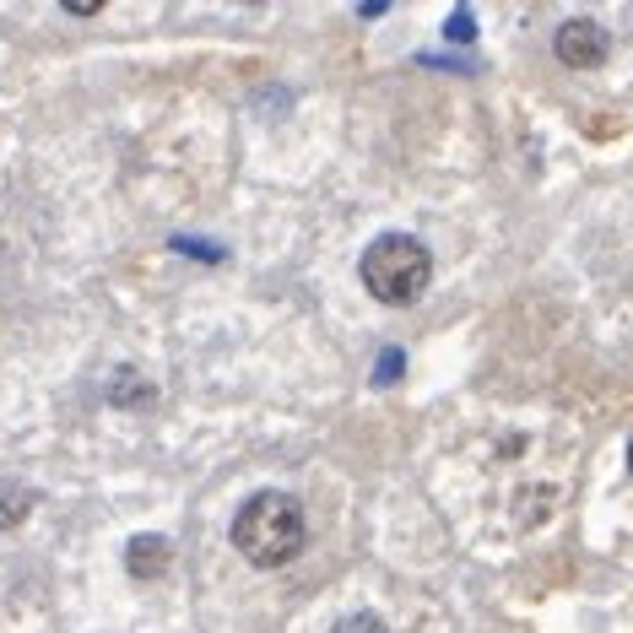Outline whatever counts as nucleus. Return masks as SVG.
Here are the masks:
<instances>
[{"label": "nucleus", "instance_id": "1", "mask_svg": "<svg viewBox=\"0 0 633 633\" xmlns=\"http://www.w3.org/2000/svg\"><path fill=\"white\" fill-rule=\"evenodd\" d=\"M304 541H309L304 503H299L293 492H277V487L255 492V498L239 509V520H233V547H239L255 569H282V563H293V558L304 552Z\"/></svg>", "mask_w": 633, "mask_h": 633}, {"label": "nucleus", "instance_id": "2", "mask_svg": "<svg viewBox=\"0 0 633 633\" xmlns=\"http://www.w3.org/2000/svg\"><path fill=\"white\" fill-rule=\"evenodd\" d=\"M434 277V255L412 239V233H385L363 249V288L379 299V304H412L423 299Z\"/></svg>", "mask_w": 633, "mask_h": 633}, {"label": "nucleus", "instance_id": "3", "mask_svg": "<svg viewBox=\"0 0 633 633\" xmlns=\"http://www.w3.org/2000/svg\"><path fill=\"white\" fill-rule=\"evenodd\" d=\"M552 49H558V60H563L569 71H596V65L607 60V33H601L591 16H574V22L558 27Z\"/></svg>", "mask_w": 633, "mask_h": 633}, {"label": "nucleus", "instance_id": "4", "mask_svg": "<svg viewBox=\"0 0 633 633\" xmlns=\"http://www.w3.org/2000/svg\"><path fill=\"white\" fill-rule=\"evenodd\" d=\"M125 569H131L136 580H162V574L173 569V547H168L162 536H131V541H125Z\"/></svg>", "mask_w": 633, "mask_h": 633}, {"label": "nucleus", "instance_id": "5", "mask_svg": "<svg viewBox=\"0 0 633 633\" xmlns=\"http://www.w3.org/2000/svg\"><path fill=\"white\" fill-rule=\"evenodd\" d=\"M33 503H38V492H33L27 482L0 476V531H16V525L33 514Z\"/></svg>", "mask_w": 633, "mask_h": 633}, {"label": "nucleus", "instance_id": "6", "mask_svg": "<svg viewBox=\"0 0 633 633\" xmlns=\"http://www.w3.org/2000/svg\"><path fill=\"white\" fill-rule=\"evenodd\" d=\"M330 633H390V629H385L374 612H352V618H341V623H336Z\"/></svg>", "mask_w": 633, "mask_h": 633}, {"label": "nucleus", "instance_id": "7", "mask_svg": "<svg viewBox=\"0 0 633 633\" xmlns=\"http://www.w3.org/2000/svg\"><path fill=\"white\" fill-rule=\"evenodd\" d=\"M401 368H406V357H401V352H385V357H379V368H374V379H379V385H390V379H401Z\"/></svg>", "mask_w": 633, "mask_h": 633}, {"label": "nucleus", "instance_id": "8", "mask_svg": "<svg viewBox=\"0 0 633 633\" xmlns=\"http://www.w3.org/2000/svg\"><path fill=\"white\" fill-rule=\"evenodd\" d=\"M450 38H476L472 11H455V16H450Z\"/></svg>", "mask_w": 633, "mask_h": 633}, {"label": "nucleus", "instance_id": "9", "mask_svg": "<svg viewBox=\"0 0 633 633\" xmlns=\"http://www.w3.org/2000/svg\"><path fill=\"white\" fill-rule=\"evenodd\" d=\"M65 11L71 16H93V11H104V0H65Z\"/></svg>", "mask_w": 633, "mask_h": 633}, {"label": "nucleus", "instance_id": "10", "mask_svg": "<svg viewBox=\"0 0 633 633\" xmlns=\"http://www.w3.org/2000/svg\"><path fill=\"white\" fill-rule=\"evenodd\" d=\"M629 472H633V445H629Z\"/></svg>", "mask_w": 633, "mask_h": 633}]
</instances>
